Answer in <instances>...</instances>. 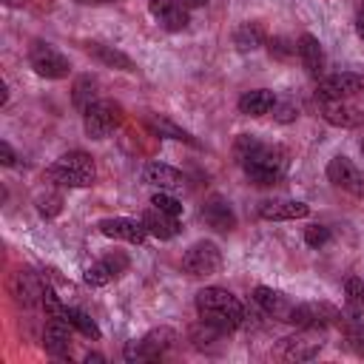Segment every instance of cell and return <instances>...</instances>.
Returning a JSON list of instances; mask_svg holds the SVG:
<instances>
[{
    "label": "cell",
    "instance_id": "obj_4",
    "mask_svg": "<svg viewBox=\"0 0 364 364\" xmlns=\"http://www.w3.org/2000/svg\"><path fill=\"white\" fill-rule=\"evenodd\" d=\"M122 122V105L114 100H97L82 111V131L91 139H105Z\"/></svg>",
    "mask_w": 364,
    "mask_h": 364
},
{
    "label": "cell",
    "instance_id": "obj_13",
    "mask_svg": "<svg viewBox=\"0 0 364 364\" xmlns=\"http://www.w3.org/2000/svg\"><path fill=\"white\" fill-rule=\"evenodd\" d=\"M100 233L108 236V239H117V242H128V245H142L148 230L142 222L136 219H128V216H108V219H100L97 222Z\"/></svg>",
    "mask_w": 364,
    "mask_h": 364
},
{
    "label": "cell",
    "instance_id": "obj_38",
    "mask_svg": "<svg viewBox=\"0 0 364 364\" xmlns=\"http://www.w3.org/2000/svg\"><path fill=\"white\" fill-rule=\"evenodd\" d=\"M0 162H3L6 168H11V165H17V154H14V148H11V145H9L6 139L0 142Z\"/></svg>",
    "mask_w": 364,
    "mask_h": 364
},
{
    "label": "cell",
    "instance_id": "obj_2",
    "mask_svg": "<svg viewBox=\"0 0 364 364\" xmlns=\"http://www.w3.org/2000/svg\"><path fill=\"white\" fill-rule=\"evenodd\" d=\"M196 313L202 321L219 327V330H236L245 324V304L225 287H202L196 293Z\"/></svg>",
    "mask_w": 364,
    "mask_h": 364
},
{
    "label": "cell",
    "instance_id": "obj_9",
    "mask_svg": "<svg viewBox=\"0 0 364 364\" xmlns=\"http://www.w3.org/2000/svg\"><path fill=\"white\" fill-rule=\"evenodd\" d=\"M321 347H324L321 330H316V327H301V333L282 338L279 353H282V358H287V361H310V358L318 355Z\"/></svg>",
    "mask_w": 364,
    "mask_h": 364
},
{
    "label": "cell",
    "instance_id": "obj_24",
    "mask_svg": "<svg viewBox=\"0 0 364 364\" xmlns=\"http://www.w3.org/2000/svg\"><path fill=\"white\" fill-rule=\"evenodd\" d=\"M276 105V94L270 88H253L239 97V114L245 117H264Z\"/></svg>",
    "mask_w": 364,
    "mask_h": 364
},
{
    "label": "cell",
    "instance_id": "obj_5",
    "mask_svg": "<svg viewBox=\"0 0 364 364\" xmlns=\"http://www.w3.org/2000/svg\"><path fill=\"white\" fill-rule=\"evenodd\" d=\"M173 341H176V333H173L171 327H154V330H148L145 336L128 341L125 350H122V358L131 361V364H134V361H154V358H159L165 350H171Z\"/></svg>",
    "mask_w": 364,
    "mask_h": 364
},
{
    "label": "cell",
    "instance_id": "obj_32",
    "mask_svg": "<svg viewBox=\"0 0 364 364\" xmlns=\"http://www.w3.org/2000/svg\"><path fill=\"white\" fill-rule=\"evenodd\" d=\"M40 304H43V310H46V316H48V318H63V321H65V310H68V307L60 301V296H57L51 287H46V293H43Z\"/></svg>",
    "mask_w": 364,
    "mask_h": 364
},
{
    "label": "cell",
    "instance_id": "obj_20",
    "mask_svg": "<svg viewBox=\"0 0 364 364\" xmlns=\"http://www.w3.org/2000/svg\"><path fill=\"white\" fill-rule=\"evenodd\" d=\"M310 213V205L299 199H264L259 205V216L267 222H287V219H304Z\"/></svg>",
    "mask_w": 364,
    "mask_h": 364
},
{
    "label": "cell",
    "instance_id": "obj_23",
    "mask_svg": "<svg viewBox=\"0 0 364 364\" xmlns=\"http://www.w3.org/2000/svg\"><path fill=\"white\" fill-rule=\"evenodd\" d=\"M142 225H145V230L151 233V236H156V239H173V236H179V216H171V213H165V210H159V208H148L145 213H142V219H139Z\"/></svg>",
    "mask_w": 364,
    "mask_h": 364
},
{
    "label": "cell",
    "instance_id": "obj_31",
    "mask_svg": "<svg viewBox=\"0 0 364 364\" xmlns=\"http://www.w3.org/2000/svg\"><path fill=\"white\" fill-rule=\"evenodd\" d=\"M151 205L159 208V210H165V213H171V216H182V202L173 193H168V191H156L151 196Z\"/></svg>",
    "mask_w": 364,
    "mask_h": 364
},
{
    "label": "cell",
    "instance_id": "obj_26",
    "mask_svg": "<svg viewBox=\"0 0 364 364\" xmlns=\"http://www.w3.org/2000/svg\"><path fill=\"white\" fill-rule=\"evenodd\" d=\"M85 51L91 54V57H97L102 65H108V68H119V71H134V60L128 57V54H122L119 48H114V46H102V43H88L85 46Z\"/></svg>",
    "mask_w": 364,
    "mask_h": 364
},
{
    "label": "cell",
    "instance_id": "obj_35",
    "mask_svg": "<svg viewBox=\"0 0 364 364\" xmlns=\"http://www.w3.org/2000/svg\"><path fill=\"white\" fill-rule=\"evenodd\" d=\"M63 208V196L60 193H46V196H37V210L43 216H57Z\"/></svg>",
    "mask_w": 364,
    "mask_h": 364
},
{
    "label": "cell",
    "instance_id": "obj_42",
    "mask_svg": "<svg viewBox=\"0 0 364 364\" xmlns=\"http://www.w3.org/2000/svg\"><path fill=\"white\" fill-rule=\"evenodd\" d=\"M9 9H17V6H23V0H3Z\"/></svg>",
    "mask_w": 364,
    "mask_h": 364
},
{
    "label": "cell",
    "instance_id": "obj_25",
    "mask_svg": "<svg viewBox=\"0 0 364 364\" xmlns=\"http://www.w3.org/2000/svg\"><path fill=\"white\" fill-rule=\"evenodd\" d=\"M233 43H236L239 51H256L259 46L267 43V31H264L262 23L247 20V23H242V26L233 31Z\"/></svg>",
    "mask_w": 364,
    "mask_h": 364
},
{
    "label": "cell",
    "instance_id": "obj_39",
    "mask_svg": "<svg viewBox=\"0 0 364 364\" xmlns=\"http://www.w3.org/2000/svg\"><path fill=\"white\" fill-rule=\"evenodd\" d=\"M355 34H358V40L364 43V0H361V6H358V11H355Z\"/></svg>",
    "mask_w": 364,
    "mask_h": 364
},
{
    "label": "cell",
    "instance_id": "obj_12",
    "mask_svg": "<svg viewBox=\"0 0 364 364\" xmlns=\"http://www.w3.org/2000/svg\"><path fill=\"white\" fill-rule=\"evenodd\" d=\"M358 91H364V77L353 74V71H338V74H330V77L318 80L316 97H321V100H350Z\"/></svg>",
    "mask_w": 364,
    "mask_h": 364
},
{
    "label": "cell",
    "instance_id": "obj_40",
    "mask_svg": "<svg viewBox=\"0 0 364 364\" xmlns=\"http://www.w3.org/2000/svg\"><path fill=\"white\" fill-rule=\"evenodd\" d=\"M74 3H82V6H105V3H114V0H74Z\"/></svg>",
    "mask_w": 364,
    "mask_h": 364
},
{
    "label": "cell",
    "instance_id": "obj_19",
    "mask_svg": "<svg viewBox=\"0 0 364 364\" xmlns=\"http://www.w3.org/2000/svg\"><path fill=\"white\" fill-rule=\"evenodd\" d=\"M43 347L51 358H68L71 355V324L63 318H51L43 330Z\"/></svg>",
    "mask_w": 364,
    "mask_h": 364
},
{
    "label": "cell",
    "instance_id": "obj_22",
    "mask_svg": "<svg viewBox=\"0 0 364 364\" xmlns=\"http://www.w3.org/2000/svg\"><path fill=\"white\" fill-rule=\"evenodd\" d=\"M296 54H299L304 71H307L313 80H321V74H324V48H321V43H318V37H313V34L304 31V34L299 37V43H296Z\"/></svg>",
    "mask_w": 364,
    "mask_h": 364
},
{
    "label": "cell",
    "instance_id": "obj_33",
    "mask_svg": "<svg viewBox=\"0 0 364 364\" xmlns=\"http://www.w3.org/2000/svg\"><path fill=\"white\" fill-rule=\"evenodd\" d=\"M264 46H267L270 57H276V60H290L296 54V43H290L287 37H267Z\"/></svg>",
    "mask_w": 364,
    "mask_h": 364
},
{
    "label": "cell",
    "instance_id": "obj_29",
    "mask_svg": "<svg viewBox=\"0 0 364 364\" xmlns=\"http://www.w3.org/2000/svg\"><path fill=\"white\" fill-rule=\"evenodd\" d=\"M344 293H347V316L364 318V282L358 276H350L344 284Z\"/></svg>",
    "mask_w": 364,
    "mask_h": 364
},
{
    "label": "cell",
    "instance_id": "obj_16",
    "mask_svg": "<svg viewBox=\"0 0 364 364\" xmlns=\"http://www.w3.org/2000/svg\"><path fill=\"white\" fill-rule=\"evenodd\" d=\"M142 179L148 185H154L156 191H168V193H176V191H185L188 179L182 171H176L173 165H165V162H148L142 168Z\"/></svg>",
    "mask_w": 364,
    "mask_h": 364
},
{
    "label": "cell",
    "instance_id": "obj_36",
    "mask_svg": "<svg viewBox=\"0 0 364 364\" xmlns=\"http://www.w3.org/2000/svg\"><path fill=\"white\" fill-rule=\"evenodd\" d=\"M304 242H307L310 247L327 245V242H330V228H324V225H310V228H304Z\"/></svg>",
    "mask_w": 364,
    "mask_h": 364
},
{
    "label": "cell",
    "instance_id": "obj_43",
    "mask_svg": "<svg viewBox=\"0 0 364 364\" xmlns=\"http://www.w3.org/2000/svg\"><path fill=\"white\" fill-rule=\"evenodd\" d=\"M361 154H364V139H361Z\"/></svg>",
    "mask_w": 364,
    "mask_h": 364
},
{
    "label": "cell",
    "instance_id": "obj_6",
    "mask_svg": "<svg viewBox=\"0 0 364 364\" xmlns=\"http://www.w3.org/2000/svg\"><path fill=\"white\" fill-rule=\"evenodd\" d=\"M28 65L34 68V74H40L46 80H63L71 71L68 57L60 48H54L51 43H46V40H34L28 46Z\"/></svg>",
    "mask_w": 364,
    "mask_h": 364
},
{
    "label": "cell",
    "instance_id": "obj_3",
    "mask_svg": "<svg viewBox=\"0 0 364 364\" xmlns=\"http://www.w3.org/2000/svg\"><path fill=\"white\" fill-rule=\"evenodd\" d=\"M46 179L57 188H88L97 179V168L85 151H68L46 168Z\"/></svg>",
    "mask_w": 364,
    "mask_h": 364
},
{
    "label": "cell",
    "instance_id": "obj_21",
    "mask_svg": "<svg viewBox=\"0 0 364 364\" xmlns=\"http://www.w3.org/2000/svg\"><path fill=\"white\" fill-rule=\"evenodd\" d=\"M253 301H256L270 318H276V321H290L293 307H296L284 293H279V290H273V287H256V290H253Z\"/></svg>",
    "mask_w": 364,
    "mask_h": 364
},
{
    "label": "cell",
    "instance_id": "obj_1",
    "mask_svg": "<svg viewBox=\"0 0 364 364\" xmlns=\"http://www.w3.org/2000/svg\"><path fill=\"white\" fill-rule=\"evenodd\" d=\"M233 156L245 176L262 188L282 182L287 173V151L282 145L259 139L256 134H239L233 142Z\"/></svg>",
    "mask_w": 364,
    "mask_h": 364
},
{
    "label": "cell",
    "instance_id": "obj_11",
    "mask_svg": "<svg viewBox=\"0 0 364 364\" xmlns=\"http://www.w3.org/2000/svg\"><path fill=\"white\" fill-rule=\"evenodd\" d=\"M128 267H131V259H128L122 250H111V253H105L100 262H94V264L85 270L82 282H85L88 287H102V284L114 282L117 276H122Z\"/></svg>",
    "mask_w": 364,
    "mask_h": 364
},
{
    "label": "cell",
    "instance_id": "obj_17",
    "mask_svg": "<svg viewBox=\"0 0 364 364\" xmlns=\"http://www.w3.org/2000/svg\"><path fill=\"white\" fill-rule=\"evenodd\" d=\"M316 102H318V114L324 117V122H330L336 128L361 125V111L355 105H350L347 100H321V97H316Z\"/></svg>",
    "mask_w": 364,
    "mask_h": 364
},
{
    "label": "cell",
    "instance_id": "obj_37",
    "mask_svg": "<svg viewBox=\"0 0 364 364\" xmlns=\"http://www.w3.org/2000/svg\"><path fill=\"white\" fill-rule=\"evenodd\" d=\"M273 117H276L279 122H293V119L299 117V108H296L293 102H279V100H276V105H273Z\"/></svg>",
    "mask_w": 364,
    "mask_h": 364
},
{
    "label": "cell",
    "instance_id": "obj_28",
    "mask_svg": "<svg viewBox=\"0 0 364 364\" xmlns=\"http://www.w3.org/2000/svg\"><path fill=\"white\" fill-rule=\"evenodd\" d=\"M97 88H100L97 77H91V74L77 77V80H74V88H71V102H74L80 111H85L91 102L100 100V97H97Z\"/></svg>",
    "mask_w": 364,
    "mask_h": 364
},
{
    "label": "cell",
    "instance_id": "obj_15",
    "mask_svg": "<svg viewBox=\"0 0 364 364\" xmlns=\"http://www.w3.org/2000/svg\"><path fill=\"white\" fill-rule=\"evenodd\" d=\"M148 11H151V17H154L162 28H168V31H182V28H188V23H191L188 6L179 3V0H148Z\"/></svg>",
    "mask_w": 364,
    "mask_h": 364
},
{
    "label": "cell",
    "instance_id": "obj_7",
    "mask_svg": "<svg viewBox=\"0 0 364 364\" xmlns=\"http://www.w3.org/2000/svg\"><path fill=\"white\" fill-rule=\"evenodd\" d=\"M219 267H222V250L208 239L193 242L182 256V270L193 279L213 276V273H219Z\"/></svg>",
    "mask_w": 364,
    "mask_h": 364
},
{
    "label": "cell",
    "instance_id": "obj_27",
    "mask_svg": "<svg viewBox=\"0 0 364 364\" xmlns=\"http://www.w3.org/2000/svg\"><path fill=\"white\" fill-rule=\"evenodd\" d=\"M145 125H148V131L151 134H156V136H168V139H179V142H188V145H193V148H199V142L185 131V128H179L173 119H168V117H156V114H151L148 119H145Z\"/></svg>",
    "mask_w": 364,
    "mask_h": 364
},
{
    "label": "cell",
    "instance_id": "obj_8",
    "mask_svg": "<svg viewBox=\"0 0 364 364\" xmlns=\"http://www.w3.org/2000/svg\"><path fill=\"white\" fill-rule=\"evenodd\" d=\"M290 324L324 330V327H338V324H344V318H341V310L333 307V304H327V301H301V304L293 307Z\"/></svg>",
    "mask_w": 364,
    "mask_h": 364
},
{
    "label": "cell",
    "instance_id": "obj_34",
    "mask_svg": "<svg viewBox=\"0 0 364 364\" xmlns=\"http://www.w3.org/2000/svg\"><path fill=\"white\" fill-rule=\"evenodd\" d=\"M347 341L355 353H364V318H350L347 324Z\"/></svg>",
    "mask_w": 364,
    "mask_h": 364
},
{
    "label": "cell",
    "instance_id": "obj_14",
    "mask_svg": "<svg viewBox=\"0 0 364 364\" xmlns=\"http://www.w3.org/2000/svg\"><path fill=\"white\" fill-rule=\"evenodd\" d=\"M199 216H202V222H205L208 228H213L216 233H230V230L236 228V213H233L230 202H228L225 196H219V193H213V196H208V199L202 202Z\"/></svg>",
    "mask_w": 364,
    "mask_h": 364
},
{
    "label": "cell",
    "instance_id": "obj_10",
    "mask_svg": "<svg viewBox=\"0 0 364 364\" xmlns=\"http://www.w3.org/2000/svg\"><path fill=\"white\" fill-rule=\"evenodd\" d=\"M327 179H330L336 188L353 193L355 199H364V173L353 165V159H347V156H341V154L333 156V159L327 162Z\"/></svg>",
    "mask_w": 364,
    "mask_h": 364
},
{
    "label": "cell",
    "instance_id": "obj_41",
    "mask_svg": "<svg viewBox=\"0 0 364 364\" xmlns=\"http://www.w3.org/2000/svg\"><path fill=\"white\" fill-rule=\"evenodd\" d=\"M185 6H193V9H199V6H208V0H182Z\"/></svg>",
    "mask_w": 364,
    "mask_h": 364
},
{
    "label": "cell",
    "instance_id": "obj_30",
    "mask_svg": "<svg viewBox=\"0 0 364 364\" xmlns=\"http://www.w3.org/2000/svg\"><path fill=\"white\" fill-rule=\"evenodd\" d=\"M65 321H68L74 330H80L82 336H88V338H100V336H102L100 327H97V321H94L88 313L77 310V307H68V310H65Z\"/></svg>",
    "mask_w": 364,
    "mask_h": 364
},
{
    "label": "cell",
    "instance_id": "obj_18",
    "mask_svg": "<svg viewBox=\"0 0 364 364\" xmlns=\"http://www.w3.org/2000/svg\"><path fill=\"white\" fill-rule=\"evenodd\" d=\"M43 293H46V282L40 279V273H34V270H17L11 276V296H14L17 304L31 307V304H37L43 299Z\"/></svg>",
    "mask_w": 364,
    "mask_h": 364
}]
</instances>
